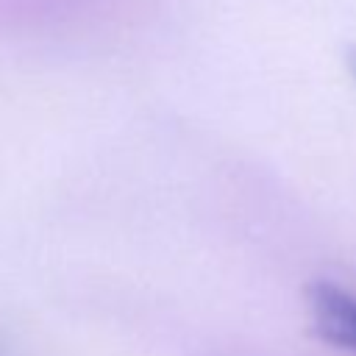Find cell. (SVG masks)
Wrapping results in <instances>:
<instances>
[{"mask_svg": "<svg viewBox=\"0 0 356 356\" xmlns=\"http://www.w3.org/2000/svg\"><path fill=\"white\" fill-rule=\"evenodd\" d=\"M306 303L314 334L339 350L356 353V295L331 281H314L306 286Z\"/></svg>", "mask_w": 356, "mask_h": 356, "instance_id": "1", "label": "cell"}, {"mask_svg": "<svg viewBox=\"0 0 356 356\" xmlns=\"http://www.w3.org/2000/svg\"><path fill=\"white\" fill-rule=\"evenodd\" d=\"M350 70H353V72H356V53H353V56H350Z\"/></svg>", "mask_w": 356, "mask_h": 356, "instance_id": "2", "label": "cell"}]
</instances>
